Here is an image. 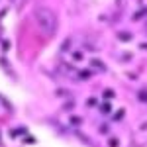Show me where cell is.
Returning <instances> with one entry per match:
<instances>
[{
	"instance_id": "6da1fadb",
	"label": "cell",
	"mask_w": 147,
	"mask_h": 147,
	"mask_svg": "<svg viewBox=\"0 0 147 147\" xmlns=\"http://www.w3.org/2000/svg\"><path fill=\"white\" fill-rule=\"evenodd\" d=\"M35 22L39 26V30L45 35H55L57 32V16L51 8H37L35 10Z\"/></svg>"
},
{
	"instance_id": "7a4b0ae2",
	"label": "cell",
	"mask_w": 147,
	"mask_h": 147,
	"mask_svg": "<svg viewBox=\"0 0 147 147\" xmlns=\"http://www.w3.org/2000/svg\"><path fill=\"white\" fill-rule=\"evenodd\" d=\"M141 98H143V100H147V94H145V92H141Z\"/></svg>"
}]
</instances>
